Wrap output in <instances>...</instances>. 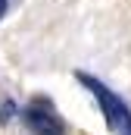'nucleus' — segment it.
<instances>
[{
    "instance_id": "20e7f679",
    "label": "nucleus",
    "mask_w": 131,
    "mask_h": 135,
    "mask_svg": "<svg viewBox=\"0 0 131 135\" xmlns=\"http://www.w3.org/2000/svg\"><path fill=\"white\" fill-rule=\"evenodd\" d=\"M3 13H6V0H0V16H3Z\"/></svg>"
},
{
    "instance_id": "f03ea898",
    "label": "nucleus",
    "mask_w": 131,
    "mask_h": 135,
    "mask_svg": "<svg viewBox=\"0 0 131 135\" xmlns=\"http://www.w3.org/2000/svg\"><path fill=\"white\" fill-rule=\"evenodd\" d=\"M25 123L34 135H66L63 119L56 116V110L47 101H31L25 107Z\"/></svg>"
},
{
    "instance_id": "f257e3e1",
    "label": "nucleus",
    "mask_w": 131,
    "mask_h": 135,
    "mask_svg": "<svg viewBox=\"0 0 131 135\" xmlns=\"http://www.w3.org/2000/svg\"><path fill=\"white\" fill-rule=\"evenodd\" d=\"M78 79H81V85L91 88V94L100 101V110H103V116H106V126L116 135H131V113H128V107L119 101V94H112L103 82L84 75V72H78Z\"/></svg>"
},
{
    "instance_id": "7ed1b4c3",
    "label": "nucleus",
    "mask_w": 131,
    "mask_h": 135,
    "mask_svg": "<svg viewBox=\"0 0 131 135\" xmlns=\"http://www.w3.org/2000/svg\"><path fill=\"white\" fill-rule=\"evenodd\" d=\"M13 119V104H3V110H0V123H9Z\"/></svg>"
}]
</instances>
